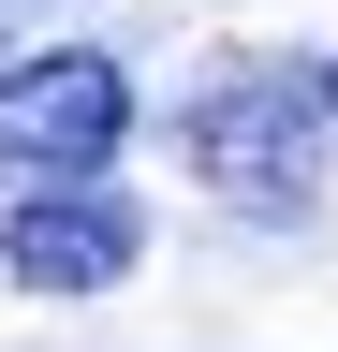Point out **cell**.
<instances>
[{"instance_id":"277c9868","label":"cell","mask_w":338,"mask_h":352,"mask_svg":"<svg viewBox=\"0 0 338 352\" xmlns=\"http://www.w3.org/2000/svg\"><path fill=\"white\" fill-rule=\"evenodd\" d=\"M324 103H338V59H324Z\"/></svg>"},{"instance_id":"6da1fadb","label":"cell","mask_w":338,"mask_h":352,"mask_svg":"<svg viewBox=\"0 0 338 352\" xmlns=\"http://www.w3.org/2000/svg\"><path fill=\"white\" fill-rule=\"evenodd\" d=\"M338 103H324V74H279V59H250V74H221L191 103V162H206V191L221 206H265V220H294L309 206V132H324Z\"/></svg>"},{"instance_id":"3957f363","label":"cell","mask_w":338,"mask_h":352,"mask_svg":"<svg viewBox=\"0 0 338 352\" xmlns=\"http://www.w3.org/2000/svg\"><path fill=\"white\" fill-rule=\"evenodd\" d=\"M133 250H147V220H133V191H103V176L15 191V220H0V264H15L30 294H103V279H133Z\"/></svg>"},{"instance_id":"7a4b0ae2","label":"cell","mask_w":338,"mask_h":352,"mask_svg":"<svg viewBox=\"0 0 338 352\" xmlns=\"http://www.w3.org/2000/svg\"><path fill=\"white\" fill-rule=\"evenodd\" d=\"M118 132H133V74L103 44H59V59L0 74V191H74V176L118 162Z\"/></svg>"}]
</instances>
